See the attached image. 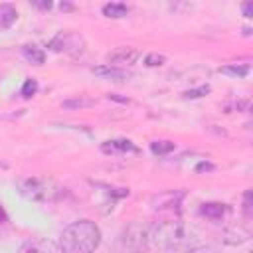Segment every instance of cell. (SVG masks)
Listing matches in <instances>:
<instances>
[{"mask_svg": "<svg viewBox=\"0 0 253 253\" xmlns=\"http://www.w3.org/2000/svg\"><path fill=\"white\" fill-rule=\"evenodd\" d=\"M101 243V229L91 219L69 223L59 235L61 253H93Z\"/></svg>", "mask_w": 253, "mask_h": 253, "instance_id": "7a4b0ae2", "label": "cell"}, {"mask_svg": "<svg viewBox=\"0 0 253 253\" xmlns=\"http://www.w3.org/2000/svg\"><path fill=\"white\" fill-rule=\"evenodd\" d=\"M164 63H166V57L160 55V53H148L144 57V65H148V67H160Z\"/></svg>", "mask_w": 253, "mask_h": 253, "instance_id": "ac0fdd59", "label": "cell"}, {"mask_svg": "<svg viewBox=\"0 0 253 253\" xmlns=\"http://www.w3.org/2000/svg\"><path fill=\"white\" fill-rule=\"evenodd\" d=\"M103 14L107 18H125L128 14V6L123 2H109L103 6Z\"/></svg>", "mask_w": 253, "mask_h": 253, "instance_id": "7c38bea8", "label": "cell"}, {"mask_svg": "<svg viewBox=\"0 0 253 253\" xmlns=\"http://www.w3.org/2000/svg\"><path fill=\"white\" fill-rule=\"evenodd\" d=\"M219 71H221L223 75H231V77H239V79H241V77H245V75L249 73V65H235V63H233V65L221 67Z\"/></svg>", "mask_w": 253, "mask_h": 253, "instance_id": "5bb4252c", "label": "cell"}, {"mask_svg": "<svg viewBox=\"0 0 253 253\" xmlns=\"http://www.w3.org/2000/svg\"><path fill=\"white\" fill-rule=\"evenodd\" d=\"M38 93V81L36 79H26L24 81V85H22V89H20V95L24 97V99H30V97H34Z\"/></svg>", "mask_w": 253, "mask_h": 253, "instance_id": "2e32d148", "label": "cell"}, {"mask_svg": "<svg viewBox=\"0 0 253 253\" xmlns=\"http://www.w3.org/2000/svg\"><path fill=\"white\" fill-rule=\"evenodd\" d=\"M241 210H243V213H245V217H247V219L253 215V192H251V190H245Z\"/></svg>", "mask_w": 253, "mask_h": 253, "instance_id": "e0dca14e", "label": "cell"}, {"mask_svg": "<svg viewBox=\"0 0 253 253\" xmlns=\"http://www.w3.org/2000/svg\"><path fill=\"white\" fill-rule=\"evenodd\" d=\"M101 150L105 154H138V146L128 140V138H113V140H105L101 144Z\"/></svg>", "mask_w": 253, "mask_h": 253, "instance_id": "5b68a950", "label": "cell"}, {"mask_svg": "<svg viewBox=\"0 0 253 253\" xmlns=\"http://www.w3.org/2000/svg\"><path fill=\"white\" fill-rule=\"evenodd\" d=\"M34 6H38L40 10H49V8L53 6V4H51V2L47 0V2H34Z\"/></svg>", "mask_w": 253, "mask_h": 253, "instance_id": "603a6c76", "label": "cell"}, {"mask_svg": "<svg viewBox=\"0 0 253 253\" xmlns=\"http://www.w3.org/2000/svg\"><path fill=\"white\" fill-rule=\"evenodd\" d=\"M188 253H219L215 247H210V245H202V247H192L188 249Z\"/></svg>", "mask_w": 253, "mask_h": 253, "instance_id": "44dd1931", "label": "cell"}, {"mask_svg": "<svg viewBox=\"0 0 253 253\" xmlns=\"http://www.w3.org/2000/svg\"><path fill=\"white\" fill-rule=\"evenodd\" d=\"M22 53H24V57H26L28 61H32V63H36V65H42V63L45 61V53H43L38 45H24V47H22Z\"/></svg>", "mask_w": 253, "mask_h": 253, "instance_id": "4fadbf2b", "label": "cell"}, {"mask_svg": "<svg viewBox=\"0 0 253 253\" xmlns=\"http://www.w3.org/2000/svg\"><path fill=\"white\" fill-rule=\"evenodd\" d=\"M59 6H61V10H73V6L71 4H65V2H61Z\"/></svg>", "mask_w": 253, "mask_h": 253, "instance_id": "d4e9b609", "label": "cell"}, {"mask_svg": "<svg viewBox=\"0 0 253 253\" xmlns=\"http://www.w3.org/2000/svg\"><path fill=\"white\" fill-rule=\"evenodd\" d=\"M241 10H243V16H245V18H251V16H253V2L241 4Z\"/></svg>", "mask_w": 253, "mask_h": 253, "instance_id": "7402d4cb", "label": "cell"}, {"mask_svg": "<svg viewBox=\"0 0 253 253\" xmlns=\"http://www.w3.org/2000/svg\"><path fill=\"white\" fill-rule=\"evenodd\" d=\"M16 253H57V247L53 241L43 239V237H36V239H28L24 241Z\"/></svg>", "mask_w": 253, "mask_h": 253, "instance_id": "52a82bcc", "label": "cell"}, {"mask_svg": "<svg viewBox=\"0 0 253 253\" xmlns=\"http://www.w3.org/2000/svg\"><path fill=\"white\" fill-rule=\"evenodd\" d=\"M136 57H138V49L136 47H130V45H123V47H117V49H113L111 53H107V65H123V63H126V65H130V63H134L136 61Z\"/></svg>", "mask_w": 253, "mask_h": 253, "instance_id": "8992f818", "label": "cell"}, {"mask_svg": "<svg viewBox=\"0 0 253 253\" xmlns=\"http://www.w3.org/2000/svg\"><path fill=\"white\" fill-rule=\"evenodd\" d=\"M95 75L99 77H107V79H113V81H125L128 77V73L125 69H119V67H113V65H101V67H95L93 69Z\"/></svg>", "mask_w": 253, "mask_h": 253, "instance_id": "30bf717a", "label": "cell"}, {"mask_svg": "<svg viewBox=\"0 0 253 253\" xmlns=\"http://www.w3.org/2000/svg\"><path fill=\"white\" fill-rule=\"evenodd\" d=\"M249 237H251V231L243 225H229L223 229V241L227 245H241L249 241Z\"/></svg>", "mask_w": 253, "mask_h": 253, "instance_id": "9c48e42d", "label": "cell"}, {"mask_svg": "<svg viewBox=\"0 0 253 253\" xmlns=\"http://www.w3.org/2000/svg\"><path fill=\"white\" fill-rule=\"evenodd\" d=\"M4 221H8V215H6V211H4V208L0 204V223H4Z\"/></svg>", "mask_w": 253, "mask_h": 253, "instance_id": "cb8c5ba5", "label": "cell"}, {"mask_svg": "<svg viewBox=\"0 0 253 253\" xmlns=\"http://www.w3.org/2000/svg\"><path fill=\"white\" fill-rule=\"evenodd\" d=\"M206 93H210V87H208V85H206V87H198V89H190V91L184 93V97L196 99V97H202V95H206Z\"/></svg>", "mask_w": 253, "mask_h": 253, "instance_id": "ffe728a7", "label": "cell"}, {"mask_svg": "<svg viewBox=\"0 0 253 253\" xmlns=\"http://www.w3.org/2000/svg\"><path fill=\"white\" fill-rule=\"evenodd\" d=\"M18 18V12L14 8V4L10 2H4L0 4V30H8Z\"/></svg>", "mask_w": 253, "mask_h": 253, "instance_id": "8fae6325", "label": "cell"}, {"mask_svg": "<svg viewBox=\"0 0 253 253\" xmlns=\"http://www.w3.org/2000/svg\"><path fill=\"white\" fill-rule=\"evenodd\" d=\"M150 150L154 154H158V156H164V154L174 150V142H170V140H154V142H150Z\"/></svg>", "mask_w": 253, "mask_h": 253, "instance_id": "9a60e30c", "label": "cell"}, {"mask_svg": "<svg viewBox=\"0 0 253 253\" xmlns=\"http://www.w3.org/2000/svg\"><path fill=\"white\" fill-rule=\"evenodd\" d=\"M93 101L91 99H73V101H63L65 109H75V107H91Z\"/></svg>", "mask_w": 253, "mask_h": 253, "instance_id": "d6986e66", "label": "cell"}, {"mask_svg": "<svg viewBox=\"0 0 253 253\" xmlns=\"http://www.w3.org/2000/svg\"><path fill=\"white\" fill-rule=\"evenodd\" d=\"M200 213L206 215L208 219L217 221V219H223L225 215H229L231 213V208L227 204H221V202H208V204H202Z\"/></svg>", "mask_w": 253, "mask_h": 253, "instance_id": "ba28073f", "label": "cell"}, {"mask_svg": "<svg viewBox=\"0 0 253 253\" xmlns=\"http://www.w3.org/2000/svg\"><path fill=\"white\" fill-rule=\"evenodd\" d=\"M20 192L34 202H55L61 198L63 188L53 180L45 178H26L20 182Z\"/></svg>", "mask_w": 253, "mask_h": 253, "instance_id": "3957f363", "label": "cell"}, {"mask_svg": "<svg viewBox=\"0 0 253 253\" xmlns=\"http://www.w3.org/2000/svg\"><path fill=\"white\" fill-rule=\"evenodd\" d=\"M196 239L198 235L194 227L182 221L180 217L164 219V221H158L154 227H150V243H154L160 249H170V251L192 249Z\"/></svg>", "mask_w": 253, "mask_h": 253, "instance_id": "6da1fadb", "label": "cell"}, {"mask_svg": "<svg viewBox=\"0 0 253 253\" xmlns=\"http://www.w3.org/2000/svg\"><path fill=\"white\" fill-rule=\"evenodd\" d=\"M121 243L128 253H146L150 247V227L142 221L128 223L121 233Z\"/></svg>", "mask_w": 253, "mask_h": 253, "instance_id": "277c9868", "label": "cell"}]
</instances>
